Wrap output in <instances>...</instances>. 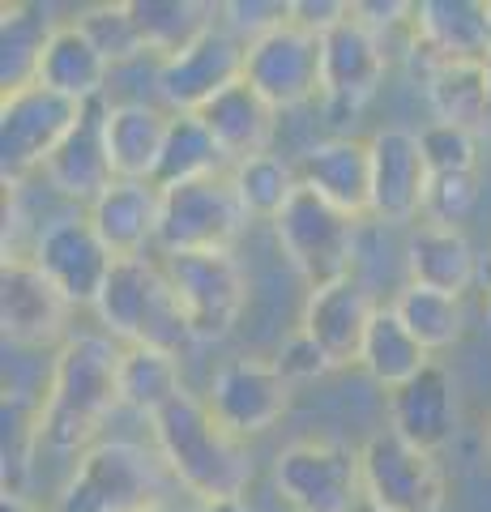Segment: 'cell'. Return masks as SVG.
Returning <instances> with one entry per match:
<instances>
[{
    "instance_id": "1",
    "label": "cell",
    "mask_w": 491,
    "mask_h": 512,
    "mask_svg": "<svg viewBox=\"0 0 491 512\" xmlns=\"http://www.w3.org/2000/svg\"><path fill=\"white\" fill-rule=\"evenodd\" d=\"M120 410V350L99 333H73L56 350L39 397V448L86 453Z\"/></svg>"
},
{
    "instance_id": "2",
    "label": "cell",
    "mask_w": 491,
    "mask_h": 512,
    "mask_svg": "<svg viewBox=\"0 0 491 512\" xmlns=\"http://www.w3.org/2000/svg\"><path fill=\"white\" fill-rule=\"evenodd\" d=\"M154 448L163 466L180 478V483L197 495V500H231L244 495L252 478L248 448L235 431H227L214 419V410L201 397L184 393L176 397L158 419H150Z\"/></svg>"
},
{
    "instance_id": "3",
    "label": "cell",
    "mask_w": 491,
    "mask_h": 512,
    "mask_svg": "<svg viewBox=\"0 0 491 512\" xmlns=\"http://www.w3.org/2000/svg\"><path fill=\"white\" fill-rule=\"evenodd\" d=\"M94 312L107 325V333L129 346H154V350H180L193 342V329L184 320V308L171 291L167 269L150 256H124L116 261Z\"/></svg>"
},
{
    "instance_id": "4",
    "label": "cell",
    "mask_w": 491,
    "mask_h": 512,
    "mask_svg": "<svg viewBox=\"0 0 491 512\" xmlns=\"http://www.w3.org/2000/svg\"><path fill=\"white\" fill-rule=\"evenodd\" d=\"M163 504L158 461L133 440H99L77 457L56 512H150Z\"/></svg>"
},
{
    "instance_id": "5",
    "label": "cell",
    "mask_w": 491,
    "mask_h": 512,
    "mask_svg": "<svg viewBox=\"0 0 491 512\" xmlns=\"http://www.w3.org/2000/svg\"><path fill=\"white\" fill-rule=\"evenodd\" d=\"M274 487L291 512H359L363 508L359 448L334 436L291 440L274 461Z\"/></svg>"
},
{
    "instance_id": "6",
    "label": "cell",
    "mask_w": 491,
    "mask_h": 512,
    "mask_svg": "<svg viewBox=\"0 0 491 512\" xmlns=\"http://www.w3.org/2000/svg\"><path fill=\"white\" fill-rule=\"evenodd\" d=\"M274 235L282 252H287V261L295 265V274L308 286L351 278V261L359 248V218L329 205L308 184H299L287 210L274 218Z\"/></svg>"
},
{
    "instance_id": "7",
    "label": "cell",
    "mask_w": 491,
    "mask_h": 512,
    "mask_svg": "<svg viewBox=\"0 0 491 512\" xmlns=\"http://www.w3.org/2000/svg\"><path fill=\"white\" fill-rule=\"evenodd\" d=\"M82 107L86 103H73L39 82L0 94V175L5 184H22L30 171H43L47 158L82 120Z\"/></svg>"
},
{
    "instance_id": "8",
    "label": "cell",
    "mask_w": 491,
    "mask_h": 512,
    "mask_svg": "<svg viewBox=\"0 0 491 512\" xmlns=\"http://www.w3.org/2000/svg\"><path fill=\"white\" fill-rule=\"evenodd\" d=\"M363 504L380 512H440L445 508V470L436 453H423L393 427L372 431L359 444Z\"/></svg>"
},
{
    "instance_id": "9",
    "label": "cell",
    "mask_w": 491,
    "mask_h": 512,
    "mask_svg": "<svg viewBox=\"0 0 491 512\" xmlns=\"http://www.w3.org/2000/svg\"><path fill=\"white\" fill-rule=\"evenodd\" d=\"M244 205L231 175H210L180 188H163L158 201V248L171 252H231L244 231Z\"/></svg>"
},
{
    "instance_id": "10",
    "label": "cell",
    "mask_w": 491,
    "mask_h": 512,
    "mask_svg": "<svg viewBox=\"0 0 491 512\" xmlns=\"http://www.w3.org/2000/svg\"><path fill=\"white\" fill-rule=\"evenodd\" d=\"M193 342H218L235 329L248 299V278L231 252H171L163 256Z\"/></svg>"
},
{
    "instance_id": "11",
    "label": "cell",
    "mask_w": 491,
    "mask_h": 512,
    "mask_svg": "<svg viewBox=\"0 0 491 512\" xmlns=\"http://www.w3.org/2000/svg\"><path fill=\"white\" fill-rule=\"evenodd\" d=\"M30 261L56 282V291L73 308H94L116 269V256L94 231L90 214H60L39 227L35 244H30Z\"/></svg>"
},
{
    "instance_id": "12",
    "label": "cell",
    "mask_w": 491,
    "mask_h": 512,
    "mask_svg": "<svg viewBox=\"0 0 491 512\" xmlns=\"http://www.w3.org/2000/svg\"><path fill=\"white\" fill-rule=\"evenodd\" d=\"M73 303L56 291V282L30 261V256H9L0 261V333L5 346L18 350H47L65 346Z\"/></svg>"
},
{
    "instance_id": "13",
    "label": "cell",
    "mask_w": 491,
    "mask_h": 512,
    "mask_svg": "<svg viewBox=\"0 0 491 512\" xmlns=\"http://www.w3.org/2000/svg\"><path fill=\"white\" fill-rule=\"evenodd\" d=\"M244 82L274 111L304 107L321 94V39L287 22L244 43Z\"/></svg>"
},
{
    "instance_id": "14",
    "label": "cell",
    "mask_w": 491,
    "mask_h": 512,
    "mask_svg": "<svg viewBox=\"0 0 491 512\" xmlns=\"http://www.w3.org/2000/svg\"><path fill=\"white\" fill-rule=\"evenodd\" d=\"M205 406L235 436H257L291 410V380L282 376L278 359H227L210 380Z\"/></svg>"
},
{
    "instance_id": "15",
    "label": "cell",
    "mask_w": 491,
    "mask_h": 512,
    "mask_svg": "<svg viewBox=\"0 0 491 512\" xmlns=\"http://www.w3.org/2000/svg\"><path fill=\"white\" fill-rule=\"evenodd\" d=\"M235 82H244V43L223 26L158 64V94L171 116H201Z\"/></svg>"
},
{
    "instance_id": "16",
    "label": "cell",
    "mask_w": 491,
    "mask_h": 512,
    "mask_svg": "<svg viewBox=\"0 0 491 512\" xmlns=\"http://www.w3.org/2000/svg\"><path fill=\"white\" fill-rule=\"evenodd\" d=\"M389 73V43L368 22L351 18L321 35V94L329 111H359Z\"/></svg>"
},
{
    "instance_id": "17",
    "label": "cell",
    "mask_w": 491,
    "mask_h": 512,
    "mask_svg": "<svg viewBox=\"0 0 491 512\" xmlns=\"http://www.w3.org/2000/svg\"><path fill=\"white\" fill-rule=\"evenodd\" d=\"M368 150H372V218L389 222V227L419 218L427 201V184H432L419 133H410L402 124H385L368 137Z\"/></svg>"
},
{
    "instance_id": "18",
    "label": "cell",
    "mask_w": 491,
    "mask_h": 512,
    "mask_svg": "<svg viewBox=\"0 0 491 512\" xmlns=\"http://www.w3.org/2000/svg\"><path fill=\"white\" fill-rule=\"evenodd\" d=\"M376 308L380 303L359 278H338V282H325L308 291L299 329L325 350L334 367H351L363 355V338L372 329Z\"/></svg>"
},
{
    "instance_id": "19",
    "label": "cell",
    "mask_w": 491,
    "mask_h": 512,
    "mask_svg": "<svg viewBox=\"0 0 491 512\" xmlns=\"http://www.w3.org/2000/svg\"><path fill=\"white\" fill-rule=\"evenodd\" d=\"M107 107L103 99H94L82 107V120L73 124V133L60 141V150L47 158V184H52L60 197L69 201H82L94 205L107 188L116 184V171H112V158H107Z\"/></svg>"
},
{
    "instance_id": "20",
    "label": "cell",
    "mask_w": 491,
    "mask_h": 512,
    "mask_svg": "<svg viewBox=\"0 0 491 512\" xmlns=\"http://www.w3.org/2000/svg\"><path fill=\"white\" fill-rule=\"evenodd\" d=\"M410 64H415L427 107L436 124L470 128L479 133L491 120V90H487V60H440L410 43Z\"/></svg>"
},
{
    "instance_id": "21",
    "label": "cell",
    "mask_w": 491,
    "mask_h": 512,
    "mask_svg": "<svg viewBox=\"0 0 491 512\" xmlns=\"http://www.w3.org/2000/svg\"><path fill=\"white\" fill-rule=\"evenodd\" d=\"M389 427L423 453H436L453 440L457 427V380L445 363H427L415 380L389 393Z\"/></svg>"
},
{
    "instance_id": "22",
    "label": "cell",
    "mask_w": 491,
    "mask_h": 512,
    "mask_svg": "<svg viewBox=\"0 0 491 512\" xmlns=\"http://www.w3.org/2000/svg\"><path fill=\"white\" fill-rule=\"evenodd\" d=\"M299 184L321 192L329 205H338L351 218L372 214V150L355 137H329L304 150Z\"/></svg>"
},
{
    "instance_id": "23",
    "label": "cell",
    "mask_w": 491,
    "mask_h": 512,
    "mask_svg": "<svg viewBox=\"0 0 491 512\" xmlns=\"http://www.w3.org/2000/svg\"><path fill=\"white\" fill-rule=\"evenodd\" d=\"M410 43L440 60H487L491 5L487 0H419Z\"/></svg>"
},
{
    "instance_id": "24",
    "label": "cell",
    "mask_w": 491,
    "mask_h": 512,
    "mask_svg": "<svg viewBox=\"0 0 491 512\" xmlns=\"http://www.w3.org/2000/svg\"><path fill=\"white\" fill-rule=\"evenodd\" d=\"M107 73H112V64L103 60V52L90 43L86 30L77 26V18L52 26V35H47L39 64H35V82L56 90V94H65V99H73V103L103 99Z\"/></svg>"
},
{
    "instance_id": "25",
    "label": "cell",
    "mask_w": 491,
    "mask_h": 512,
    "mask_svg": "<svg viewBox=\"0 0 491 512\" xmlns=\"http://www.w3.org/2000/svg\"><path fill=\"white\" fill-rule=\"evenodd\" d=\"M479 265L483 261L474 256L462 227H436V222H423L406 244L410 286H427V291H440V295L462 299L470 286L479 282Z\"/></svg>"
},
{
    "instance_id": "26",
    "label": "cell",
    "mask_w": 491,
    "mask_h": 512,
    "mask_svg": "<svg viewBox=\"0 0 491 512\" xmlns=\"http://www.w3.org/2000/svg\"><path fill=\"white\" fill-rule=\"evenodd\" d=\"M158 201L163 192L141 180H116L90 205V222L112 248L116 261L124 256H146V244H158Z\"/></svg>"
},
{
    "instance_id": "27",
    "label": "cell",
    "mask_w": 491,
    "mask_h": 512,
    "mask_svg": "<svg viewBox=\"0 0 491 512\" xmlns=\"http://www.w3.org/2000/svg\"><path fill=\"white\" fill-rule=\"evenodd\" d=\"M171 116H163L150 103H112L107 107V158H112L116 180L154 184L158 158L167 146Z\"/></svg>"
},
{
    "instance_id": "28",
    "label": "cell",
    "mask_w": 491,
    "mask_h": 512,
    "mask_svg": "<svg viewBox=\"0 0 491 512\" xmlns=\"http://www.w3.org/2000/svg\"><path fill=\"white\" fill-rule=\"evenodd\" d=\"M201 120L231 163H244V158L269 154V141H274V128H278V111L269 107L248 82H235L231 90H223L201 111Z\"/></svg>"
},
{
    "instance_id": "29",
    "label": "cell",
    "mask_w": 491,
    "mask_h": 512,
    "mask_svg": "<svg viewBox=\"0 0 491 512\" xmlns=\"http://www.w3.org/2000/svg\"><path fill=\"white\" fill-rule=\"evenodd\" d=\"M176 397H184L180 355L154 346L120 350V406L137 410L141 419H158Z\"/></svg>"
},
{
    "instance_id": "30",
    "label": "cell",
    "mask_w": 491,
    "mask_h": 512,
    "mask_svg": "<svg viewBox=\"0 0 491 512\" xmlns=\"http://www.w3.org/2000/svg\"><path fill=\"white\" fill-rule=\"evenodd\" d=\"M432 363V350H423L419 338L402 325V316L389 308H376L372 316V329L363 338V355H359V367L368 372L380 389H402L406 380H415L423 367Z\"/></svg>"
},
{
    "instance_id": "31",
    "label": "cell",
    "mask_w": 491,
    "mask_h": 512,
    "mask_svg": "<svg viewBox=\"0 0 491 512\" xmlns=\"http://www.w3.org/2000/svg\"><path fill=\"white\" fill-rule=\"evenodd\" d=\"M223 163H227V154L201 116H171L167 146L154 171V188L163 192V188H180L193 180H210V175H223Z\"/></svg>"
},
{
    "instance_id": "32",
    "label": "cell",
    "mask_w": 491,
    "mask_h": 512,
    "mask_svg": "<svg viewBox=\"0 0 491 512\" xmlns=\"http://www.w3.org/2000/svg\"><path fill=\"white\" fill-rule=\"evenodd\" d=\"M129 9L146 47L163 60L180 56L201 35H210L218 13L214 5H201V0H129Z\"/></svg>"
},
{
    "instance_id": "33",
    "label": "cell",
    "mask_w": 491,
    "mask_h": 512,
    "mask_svg": "<svg viewBox=\"0 0 491 512\" xmlns=\"http://www.w3.org/2000/svg\"><path fill=\"white\" fill-rule=\"evenodd\" d=\"M393 312L402 316V325L415 333L423 350H445L462 338V329H466L462 299L427 291V286H410V282L398 291V299H393Z\"/></svg>"
},
{
    "instance_id": "34",
    "label": "cell",
    "mask_w": 491,
    "mask_h": 512,
    "mask_svg": "<svg viewBox=\"0 0 491 512\" xmlns=\"http://www.w3.org/2000/svg\"><path fill=\"white\" fill-rule=\"evenodd\" d=\"M231 184H235V197H240L248 218L274 222L287 210V201L295 197L299 175L291 163H282L278 154H257V158H244V163L231 167Z\"/></svg>"
},
{
    "instance_id": "35",
    "label": "cell",
    "mask_w": 491,
    "mask_h": 512,
    "mask_svg": "<svg viewBox=\"0 0 491 512\" xmlns=\"http://www.w3.org/2000/svg\"><path fill=\"white\" fill-rule=\"evenodd\" d=\"M77 26L90 35V43L103 52V60L112 64H129V60H141L150 52L146 39H141V30L133 22V9H129V0L124 5H90L77 13Z\"/></svg>"
},
{
    "instance_id": "36",
    "label": "cell",
    "mask_w": 491,
    "mask_h": 512,
    "mask_svg": "<svg viewBox=\"0 0 491 512\" xmlns=\"http://www.w3.org/2000/svg\"><path fill=\"white\" fill-rule=\"evenodd\" d=\"M5 64H0V77H5V90H18L35 82V64L52 26H43L35 18V9L26 5H5Z\"/></svg>"
},
{
    "instance_id": "37",
    "label": "cell",
    "mask_w": 491,
    "mask_h": 512,
    "mask_svg": "<svg viewBox=\"0 0 491 512\" xmlns=\"http://www.w3.org/2000/svg\"><path fill=\"white\" fill-rule=\"evenodd\" d=\"M423 158L432 175H474L479 171V141L470 128H453V124H427L423 133Z\"/></svg>"
},
{
    "instance_id": "38",
    "label": "cell",
    "mask_w": 491,
    "mask_h": 512,
    "mask_svg": "<svg viewBox=\"0 0 491 512\" xmlns=\"http://www.w3.org/2000/svg\"><path fill=\"white\" fill-rule=\"evenodd\" d=\"M479 197V175H432L423 201V218L436 227H457Z\"/></svg>"
},
{
    "instance_id": "39",
    "label": "cell",
    "mask_w": 491,
    "mask_h": 512,
    "mask_svg": "<svg viewBox=\"0 0 491 512\" xmlns=\"http://www.w3.org/2000/svg\"><path fill=\"white\" fill-rule=\"evenodd\" d=\"M218 13L227 18V30L235 39L252 43L291 22V0H227V5H218Z\"/></svg>"
},
{
    "instance_id": "40",
    "label": "cell",
    "mask_w": 491,
    "mask_h": 512,
    "mask_svg": "<svg viewBox=\"0 0 491 512\" xmlns=\"http://www.w3.org/2000/svg\"><path fill=\"white\" fill-rule=\"evenodd\" d=\"M278 367H282V376H287L291 384L295 380H316V376H325V372H334V363H329V355L321 346H316L304 329H295L287 342H282L278 350Z\"/></svg>"
},
{
    "instance_id": "41",
    "label": "cell",
    "mask_w": 491,
    "mask_h": 512,
    "mask_svg": "<svg viewBox=\"0 0 491 512\" xmlns=\"http://www.w3.org/2000/svg\"><path fill=\"white\" fill-rule=\"evenodd\" d=\"M351 18V5L346 0H291V22L304 26L308 35H329L338 22Z\"/></svg>"
},
{
    "instance_id": "42",
    "label": "cell",
    "mask_w": 491,
    "mask_h": 512,
    "mask_svg": "<svg viewBox=\"0 0 491 512\" xmlns=\"http://www.w3.org/2000/svg\"><path fill=\"white\" fill-rule=\"evenodd\" d=\"M197 512H257V508H252L244 495H231V500H205V504H197Z\"/></svg>"
},
{
    "instance_id": "43",
    "label": "cell",
    "mask_w": 491,
    "mask_h": 512,
    "mask_svg": "<svg viewBox=\"0 0 491 512\" xmlns=\"http://www.w3.org/2000/svg\"><path fill=\"white\" fill-rule=\"evenodd\" d=\"M0 512H43V508L30 500V495H5V500H0Z\"/></svg>"
},
{
    "instance_id": "44",
    "label": "cell",
    "mask_w": 491,
    "mask_h": 512,
    "mask_svg": "<svg viewBox=\"0 0 491 512\" xmlns=\"http://www.w3.org/2000/svg\"><path fill=\"white\" fill-rule=\"evenodd\" d=\"M479 286H483V312H487V325H491V256L479 265Z\"/></svg>"
},
{
    "instance_id": "45",
    "label": "cell",
    "mask_w": 491,
    "mask_h": 512,
    "mask_svg": "<svg viewBox=\"0 0 491 512\" xmlns=\"http://www.w3.org/2000/svg\"><path fill=\"white\" fill-rule=\"evenodd\" d=\"M150 512H180V508H176V504H167V500H163V504H154Z\"/></svg>"
},
{
    "instance_id": "46",
    "label": "cell",
    "mask_w": 491,
    "mask_h": 512,
    "mask_svg": "<svg viewBox=\"0 0 491 512\" xmlns=\"http://www.w3.org/2000/svg\"><path fill=\"white\" fill-rule=\"evenodd\" d=\"M487 90H491V56H487Z\"/></svg>"
},
{
    "instance_id": "47",
    "label": "cell",
    "mask_w": 491,
    "mask_h": 512,
    "mask_svg": "<svg viewBox=\"0 0 491 512\" xmlns=\"http://www.w3.org/2000/svg\"><path fill=\"white\" fill-rule=\"evenodd\" d=\"M359 512H380V508H372V504H363V508H359Z\"/></svg>"
},
{
    "instance_id": "48",
    "label": "cell",
    "mask_w": 491,
    "mask_h": 512,
    "mask_svg": "<svg viewBox=\"0 0 491 512\" xmlns=\"http://www.w3.org/2000/svg\"><path fill=\"white\" fill-rule=\"evenodd\" d=\"M487 448H491V427H487Z\"/></svg>"
}]
</instances>
